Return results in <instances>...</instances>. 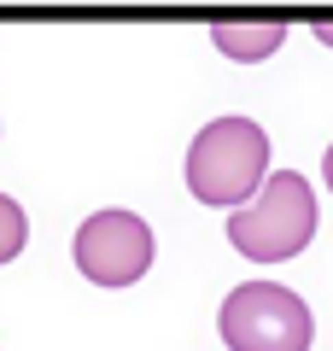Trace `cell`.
I'll return each instance as SVG.
<instances>
[{"instance_id":"obj_6","label":"cell","mask_w":333,"mask_h":351,"mask_svg":"<svg viewBox=\"0 0 333 351\" xmlns=\"http://www.w3.org/2000/svg\"><path fill=\"white\" fill-rule=\"evenodd\" d=\"M24 240H29V217H24V205L0 193V263H12L18 252H24Z\"/></svg>"},{"instance_id":"obj_3","label":"cell","mask_w":333,"mask_h":351,"mask_svg":"<svg viewBox=\"0 0 333 351\" xmlns=\"http://www.w3.org/2000/svg\"><path fill=\"white\" fill-rule=\"evenodd\" d=\"M222 346L228 351H310L316 316L281 281H240L217 311Z\"/></svg>"},{"instance_id":"obj_4","label":"cell","mask_w":333,"mask_h":351,"mask_svg":"<svg viewBox=\"0 0 333 351\" xmlns=\"http://www.w3.org/2000/svg\"><path fill=\"white\" fill-rule=\"evenodd\" d=\"M71 258L94 287H135L152 269V223L135 211H94L76 228Z\"/></svg>"},{"instance_id":"obj_1","label":"cell","mask_w":333,"mask_h":351,"mask_svg":"<svg viewBox=\"0 0 333 351\" xmlns=\"http://www.w3.org/2000/svg\"><path fill=\"white\" fill-rule=\"evenodd\" d=\"M187 193L217 211H240L269 182V135L251 117H210L187 147Z\"/></svg>"},{"instance_id":"obj_8","label":"cell","mask_w":333,"mask_h":351,"mask_svg":"<svg viewBox=\"0 0 333 351\" xmlns=\"http://www.w3.org/2000/svg\"><path fill=\"white\" fill-rule=\"evenodd\" d=\"M321 176H328V193H333V141H328V152H321Z\"/></svg>"},{"instance_id":"obj_5","label":"cell","mask_w":333,"mask_h":351,"mask_svg":"<svg viewBox=\"0 0 333 351\" xmlns=\"http://www.w3.org/2000/svg\"><path fill=\"white\" fill-rule=\"evenodd\" d=\"M210 41H217V53H228L234 64H258V59H269V53H281L286 24L281 18H222V24H210Z\"/></svg>"},{"instance_id":"obj_7","label":"cell","mask_w":333,"mask_h":351,"mask_svg":"<svg viewBox=\"0 0 333 351\" xmlns=\"http://www.w3.org/2000/svg\"><path fill=\"white\" fill-rule=\"evenodd\" d=\"M316 41H321V47H333V18H316Z\"/></svg>"},{"instance_id":"obj_2","label":"cell","mask_w":333,"mask_h":351,"mask_svg":"<svg viewBox=\"0 0 333 351\" xmlns=\"http://www.w3.org/2000/svg\"><path fill=\"white\" fill-rule=\"evenodd\" d=\"M228 240L251 263H286L316 240V188L298 170H275L258 199L228 211Z\"/></svg>"}]
</instances>
